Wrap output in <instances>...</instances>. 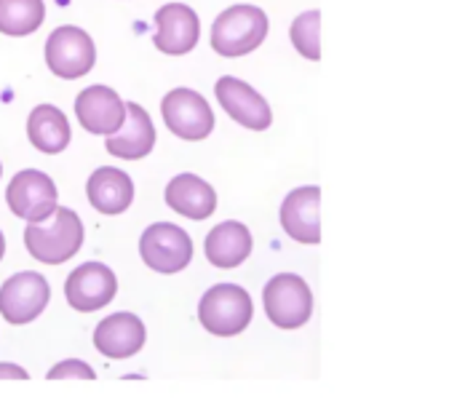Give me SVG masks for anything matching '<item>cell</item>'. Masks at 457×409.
Returning <instances> with one entry per match:
<instances>
[{
	"mask_svg": "<svg viewBox=\"0 0 457 409\" xmlns=\"http://www.w3.org/2000/svg\"><path fill=\"white\" fill-rule=\"evenodd\" d=\"M80 244H83V222L67 206H56L48 220L29 222L24 230L27 252L43 265H62L72 260Z\"/></svg>",
	"mask_w": 457,
	"mask_h": 409,
	"instance_id": "cell-1",
	"label": "cell"
},
{
	"mask_svg": "<svg viewBox=\"0 0 457 409\" xmlns=\"http://www.w3.org/2000/svg\"><path fill=\"white\" fill-rule=\"evenodd\" d=\"M254 316L252 297L244 287L217 284L206 289L198 303V321L214 338H236L241 335Z\"/></svg>",
	"mask_w": 457,
	"mask_h": 409,
	"instance_id": "cell-2",
	"label": "cell"
},
{
	"mask_svg": "<svg viewBox=\"0 0 457 409\" xmlns=\"http://www.w3.org/2000/svg\"><path fill=\"white\" fill-rule=\"evenodd\" d=\"M268 16L257 5H230L212 27V48L220 56H244L262 46L268 38Z\"/></svg>",
	"mask_w": 457,
	"mask_h": 409,
	"instance_id": "cell-3",
	"label": "cell"
},
{
	"mask_svg": "<svg viewBox=\"0 0 457 409\" xmlns=\"http://www.w3.org/2000/svg\"><path fill=\"white\" fill-rule=\"evenodd\" d=\"M265 316L278 330H300L313 316V292L305 279L295 273L273 276L262 289Z\"/></svg>",
	"mask_w": 457,
	"mask_h": 409,
	"instance_id": "cell-4",
	"label": "cell"
},
{
	"mask_svg": "<svg viewBox=\"0 0 457 409\" xmlns=\"http://www.w3.org/2000/svg\"><path fill=\"white\" fill-rule=\"evenodd\" d=\"M139 257L142 263L163 276L179 273L190 265L193 260V241L187 230L171 222H155L145 228L139 238Z\"/></svg>",
	"mask_w": 457,
	"mask_h": 409,
	"instance_id": "cell-5",
	"label": "cell"
},
{
	"mask_svg": "<svg viewBox=\"0 0 457 409\" xmlns=\"http://www.w3.org/2000/svg\"><path fill=\"white\" fill-rule=\"evenodd\" d=\"M96 62V48L94 40L86 29L75 24L56 27L48 40H46V64L56 78L75 80L91 72Z\"/></svg>",
	"mask_w": 457,
	"mask_h": 409,
	"instance_id": "cell-6",
	"label": "cell"
},
{
	"mask_svg": "<svg viewBox=\"0 0 457 409\" xmlns=\"http://www.w3.org/2000/svg\"><path fill=\"white\" fill-rule=\"evenodd\" d=\"M5 204L13 217L29 222H43L56 209V185L46 171L24 169L19 171L5 190Z\"/></svg>",
	"mask_w": 457,
	"mask_h": 409,
	"instance_id": "cell-7",
	"label": "cell"
},
{
	"mask_svg": "<svg viewBox=\"0 0 457 409\" xmlns=\"http://www.w3.org/2000/svg\"><path fill=\"white\" fill-rule=\"evenodd\" d=\"M163 121L169 131L179 139L198 142L214 131V113L209 102L193 88H174L161 102Z\"/></svg>",
	"mask_w": 457,
	"mask_h": 409,
	"instance_id": "cell-8",
	"label": "cell"
},
{
	"mask_svg": "<svg viewBox=\"0 0 457 409\" xmlns=\"http://www.w3.org/2000/svg\"><path fill=\"white\" fill-rule=\"evenodd\" d=\"M48 300H51L48 281L35 271H21L0 287V316L8 324L21 327L35 321L48 308Z\"/></svg>",
	"mask_w": 457,
	"mask_h": 409,
	"instance_id": "cell-9",
	"label": "cell"
},
{
	"mask_svg": "<svg viewBox=\"0 0 457 409\" xmlns=\"http://www.w3.org/2000/svg\"><path fill=\"white\" fill-rule=\"evenodd\" d=\"M115 295H118V279L102 263H83L64 281V297L78 313L107 308L115 300Z\"/></svg>",
	"mask_w": 457,
	"mask_h": 409,
	"instance_id": "cell-10",
	"label": "cell"
},
{
	"mask_svg": "<svg viewBox=\"0 0 457 409\" xmlns=\"http://www.w3.org/2000/svg\"><path fill=\"white\" fill-rule=\"evenodd\" d=\"M217 102L220 107L244 129L252 131H265L273 123V113L270 104L265 102L262 94H257L249 83L233 78V75H222L214 86Z\"/></svg>",
	"mask_w": 457,
	"mask_h": 409,
	"instance_id": "cell-11",
	"label": "cell"
},
{
	"mask_svg": "<svg viewBox=\"0 0 457 409\" xmlns=\"http://www.w3.org/2000/svg\"><path fill=\"white\" fill-rule=\"evenodd\" d=\"M75 115L88 134L110 137L126 121V102L110 86H88L75 99Z\"/></svg>",
	"mask_w": 457,
	"mask_h": 409,
	"instance_id": "cell-12",
	"label": "cell"
},
{
	"mask_svg": "<svg viewBox=\"0 0 457 409\" xmlns=\"http://www.w3.org/2000/svg\"><path fill=\"white\" fill-rule=\"evenodd\" d=\"M155 46L169 56L190 54L201 38V21L193 8L185 3H166L155 13Z\"/></svg>",
	"mask_w": 457,
	"mask_h": 409,
	"instance_id": "cell-13",
	"label": "cell"
},
{
	"mask_svg": "<svg viewBox=\"0 0 457 409\" xmlns=\"http://www.w3.org/2000/svg\"><path fill=\"white\" fill-rule=\"evenodd\" d=\"M319 204L321 190L319 185H305L292 190L281 204V228L297 244L316 246L321 241V222H319Z\"/></svg>",
	"mask_w": 457,
	"mask_h": 409,
	"instance_id": "cell-14",
	"label": "cell"
},
{
	"mask_svg": "<svg viewBox=\"0 0 457 409\" xmlns=\"http://www.w3.org/2000/svg\"><path fill=\"white\" fill-rule=\"evenodd\" d=\"M147 340L142 319L134 313H112L102 319L94 330V348L107 359H131L142 351Z\"/></svg>",
	"mask_w": 457,
	"mask_h": 409,
	"instance_id": "cell-15",
	"label": "cell"
},
{
	"mask_svg": "<svg viewBox=\"0 0 457 409\" xmlns=\"http://www.w3.org/2000/svg\"><path fill=\"white\" fill-rule=\"evenodd\" d=\"M155 147V126L147 110L137 102H126V121L123 126L107 137V153L123 161H139L150 155Z\"/></svg>",
	"mask_w": 457,
	"mask_h": 409,
	"instance_id": "cell-16",
	"label": "cell"
},
{
	"mask_svg": "<svg viewBox=\"0 0 457 409\" xmlns=\"http://www.w3.org/2000/svg\"><path fill=\"white\" fill-rule=\"evenodd\" d=\"M86 196L99 214H123L134 201V182L126 171L102 166L88 177Z\"/></svg>",
	"mask_w": 457,
	"mask_h": 409,
	"instance_id": "cell-17",
	"label": "cell"
},
{
	"mask_svg": "<svg viewBox=\"0 0 457 409\" xmlns=\"http://www.w3.org/2000/svg\"><path fill=\"white\" fill-rule=\"evenodd\" d=\"M166 204L187 220H206L217 209V193L206 179L179 174L166 185Z\"/></svg>",
	"mask_w": 457,
	"mask_h": 409,
	"instance_id": "cell-18",
	"label": "cell"
},
{
	"mask_svg": "<svg viewBox=\"0 0 457 409\" xmlns=\"http://www.w3.org/2000/svg\"><path fill=\"white\" fill-rule=\"evenodd\" d=\"M204 252L214 268H238L252 255V233L244 222L228 220L212 228Z\"/></svg>",
	"mask_w": 457,
	"mask_h": 409,
	"instance_id": "cell-19",
	"label": "cell"
},
{
	"mask_svg": "<svg viewBox=\"0 0 457 409\" xmlns=\"http://www.w3.org/2000/svg\"><path fill=\"white\" fill-rule=\"evenodd\" d=\"M27 137L35 150L46 155H56L70 145V123L67 115L54 104H37L27 118Z\"/></svg>",
	"mask_w": 457,
	"mask_h": 409,
	"instance_id": "cell-20",
	"label": "cell"
},
{
	"mask_svg": "<svg viewBox=\"0 0 457 409\" xmlns=\"http://www.w3.org/2000/svg\"><path fill=\"white\" fill-rule=\"evenodd\" d=\"M46 19L43 0H0V32L21 38L35 32Z\"/></svg>",
	"mask_w": 457,
	"mask_h": 409,
	"instance_id": "cell-21",
	"label": "cell"
},
{
	"mask_svg": "<svg viewBox=\"0 0 457 409\" xmlns=\"http://www.w3.org/2000/svg\"><path fill=\"white\" fill-rule=\"evenodd\" d=\"M319 29H321V13L319 11H303L295 21H292V43L295 48L311 59V62H319L321 59V46H319Z\"/></svg>",
	"mask_w": 457,
	"mask_h": 409,
	"instance_id": "cell-22",
	"label": "cell"
},
{
	"mask_svg": "<svg viewBox=\"0 0 457 409\" xmlns=\"http://www.w3.org/2000/svg\"><path fill=\"white\" fill-rule=\"evenodd\" d=\"M70 378H78V380H96V372L80 362V359H67V362H59L54 364L48 372H46V380H70Z\"/></svg>",
	"mask_w": 457,
	"mask_h": 409,
	"instance_id": "cell-23",
	"label": "cell"
},
{
	"mask_svg": "<svg viewBox=\"0 0 457 409\" xmlns=\"http://www.w3.org/2000/svg\"><path fill=\"white\" fill-rule=\"evenodd\" d=\"M5 378H13V380H27L29 375L19 367V364H0V380H5Z\"/></svg>",
	"mask_w": 457,
	"mask_h": 409,
	"instance_id": "cell-24",
	"label": "cell"
},
{
	"mask_svg": "<svg viewBox=\"0 0 457 409\" xmlns=\"http://www.w3.org/2000/svg\"><path fill=\"white\" fill-rule=\"evenodd\" d=\"M3 255H5V238H3V230H0V260H3Z\"/></svg>",
	"mask_w": 457,
	"mask_h": 409,
	"instance_id": "cell-25",
	"label": "cell"
},
{
	"mask_svg": "<svg viewBox=\"0 0 457 409\" xmlns=\"http://www.w3.org/2000/svg\"><path fill=\"white\" fill-rule=\"evenodd\" d=\"M0 174H3V166H0Z\"/></svg>",
	"mask_w": 457,
	"mask_h": 409,
	"instance_id": "cell-26",
	"label": "cell"
}]
</instances>
